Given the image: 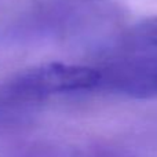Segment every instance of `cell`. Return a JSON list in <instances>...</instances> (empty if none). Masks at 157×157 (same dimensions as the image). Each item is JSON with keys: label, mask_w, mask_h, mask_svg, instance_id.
<instances>
[{"label": "cell", "mask_w": 157, "mask_h": 157, "mask_svg": "<svg viewBox=\"0 0 157 157\" xmlns=\"http://www.w3.org/2000/svg\"><path fill=\"white\" fill-rule=\"evenodd\" d=\"M99 69L50 62L26 69L0 87V109L37 103L51 95L98 88Z\"/></svg>", "instance_id": "cell-1"}, {"label": "cell", "mask_w": 157, "mask_h": 157, "mask_svg": "<svg viewBox=\"0 0 157 157\" xmlns=\"http://www.w3.org/2000/svg\"><path fill=\"white\" fill-rule=\"evenodd\" d=\"M98 88L135 99L157 98V54L123 59L99 69Z\"/></svg>", "instance_id": "cell-2"}, {"label": "cell", "mask_w": 157, "mask_h": 157, "mask_svg": "<svg viewBox=\"0 0 157 157\" xmlns=\"http://www.w3.org/2000/svg\"><path fill=\"white\" fill-rule=\"evenodd\" d=\"M134 35L136 40L146 46H157V17L139 24Z\"/></svg>", "instance_id": "cell-3"}]
</instances>
